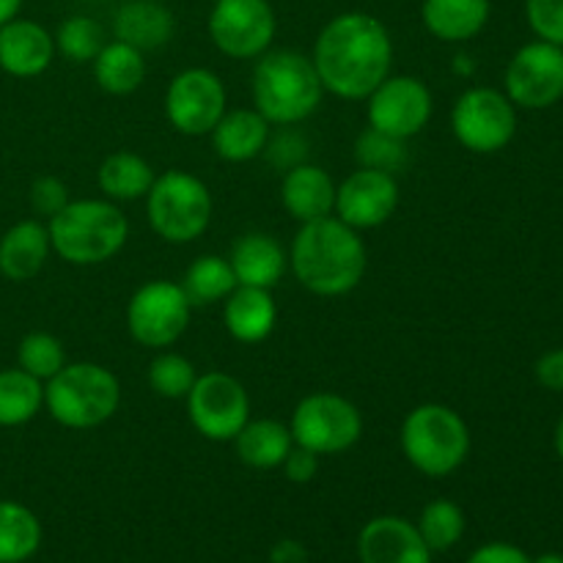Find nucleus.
<instances>
[{"label": "nucleus", "mask_w": 563, "mask_h": 563, "mask_svg": "<svg viewBox=\"0 0 563 563\" xmlns=\"http://www.w3.org/2000/svg\"><path fill=\"white\" fill-rule=\"evenodd\" d=\"M225 110H229V93L223 80L203 66L179 71L165 91V119L179 135H209Z\"/></svg>", "instance_id": "nucleus-13"}, {"label": "nucleus", "mask_w": 563, "mask_h": 563, "mask_svg": "<svg viewBox=\"0 0 563 563\" xmlns=\"http://www.w3.org/2000/svg\"><path fill=\"white\" fill-rule=\"evenodd\" d=\"M192 306L181 284L148 280L126 302V330L146 350H168L185 335Z\"/></svg>", "instance_id": "nucleus-10"}, {"label": "nucleus", "mask_w": 563, "mask_h": 563, "mask_svg": "<svg viewBox=\"0 0 563 563\" xmlns=\"http://www.w3.org/2000/svg\"><path fill=\"white\" fill-rule=\"evenodd\" d=\"M236 275L231 269L229 256H198L196 262L187 267L181 289H185L187 300L192 308H207L214 302H223L231 291L236 289Z\"/></svg>", "instance_id": "nucleus-30"}, {"label": "nucleus", "mask_w": 563, "mask_h": 563, "mask_svg": "<svg viewBox=\"0 0 563 563\" xmlns=\"http://www.w3.org/2000/svg\"><path fill=\"white\" fill-rule=\"evenodd\" d=\"M185 401L192 429L212 443H231L251 421V396L245 385L225 372L198 374Z\"/></svg>", "instance_id": "nucleus-11"}, {"label": "nucleus", "mask_w": 563, "mask_h": 563, "mask_svg": "<svg viewBox=\"0 0 563 563\" xmlns=\"http://www.w3.org/2000/svg\"><path fill=\"white\" fill-rule=\"evenodd\" d=\"M146 214L159 240L170 245H190L212 223V192L190 170L170 168L159 174L146 192Z\"/></svg>", "instance_id": "nucleus-7"}, {"label": "nucleus", "mask_w": 563, "mask_h": 563, "mask_svg": "<svg viewBox=\"0 0 563 563\" xmlns=\"http://www.w3.org/2000/svg\"><path fill=\"white\" fill-rule=\"evenodd\" d=\"M289 429L295 445L319 456H335L363 438V412L346 396L317 390L297 401Z\"/></svg>", "instance_id": "nucleus-8"}, {"label": "nucleus", "mask_w": 563, "mask_h": 563, "mask_svg": "<svg viewBox=\"0 0 563 563\" xmlns=\"http://www.w3.org/2000/svg\"><path fill=\"white\" fill-rule=\"evenodd\" d=\"M49 245L66 264L97 267L119 256L130 236V220L108 198L69 201L47 220Z\"/></svg>", "instance_id": "nucleus-4"}, {"label": "nucleus", "mask_w": 563, "mask_h": 563, "mask_svg": "<svg viewBox=\"0 0 563 563\" xmlns=\"http://www.w3.org/2000/svg\"><path fill=\"white\" fill-rule=\"evenodd\" d=\"M289 269L311 295L344 297L366 278V242L335 214L300 223L289 247Z\"/></svg>", "instance_id": "nucleus-2"}, {"label": "nucleus", "mask_w": 563, "mask_h": 563, "mask_svg": "<svg viewBox=\"0 0 563 563\" xmlns=\"http://www.w3.org/2000/svg\"><path fill=\"white\" fill-rule=\"evenodd\" d=\"M269 132H273V124L256 108H236L225 110L223 119L214 124L209 135H212V148L220 159L251 163L258 154H264Z\"/></svg>", "instance_id": "nucleus-24"}, {"label": "nucleus", "mask_w": 563, "mask_h": 563, "mask_svg": "<svg viewBox=\"0 0 563 563\" xmlns=\"http://www.w3.org/2000/svg\"><path fill=\"white\" fill-rule=\"evenodd\" d=\"M154 168L148 165V159H143L135 152H113L102 159L97 170V185L102 190V196L113 203L124 201H141L146 198V192L152 190Z\"/></svg>", "instance_id": "nucleus-27"}, {"label": "nucleus", "mask_w": 563, "mask_h": 563, "mask_svg": "<svg viewBox=\"0 0 563 563\" xmlns=\"http://www.w3.org/2000/svg\"><path fill=\"white\" fill-rule=\"evenodd\" d=\"M399 207V181L394 174L357 168L335 185L333 214L355 231H372L388 223Z\"/></svg>", "instance_id": "nucleus-16"}, {"label": "nucleus", "mask_w": 563, "mask_h": 563, "mask_svg": "<svg viewBox=\"0 0 563 563\" xmlns=\"http://www.w3.org/2000/svg\"><path fill=\"white\" fill-rule=\"evenodd\" d=\"M493 3L489 0H423L421 22L434 38L460 44L476 38L487 27Z\"/></svg>", "instance_id": "nucleus-25"}, {"label": "nucleus", "mask_w": 563, "mask_h": 563, "mask_svg": "<svg viewBox=\"0 0 563 563\" xmlns=\"http://www.w3.org/2000/svg\"><path fill=\"white\" fill-rule=\"evenodd\" d=\"M31 209L42 218H53L58 214L66 203L71 201L69 198V187L58 179V176H38L36 181L31 185Z\"/></svg>", "instance_id": "nucleus-39"}, {"label": "nucleus", "mask_w": 563, "mask_h": 563, "mask_svg": "<svg viewBox=\"0 0 563 563\" xmlns=\"http://www.w3.org/2000/svg\"><path fill=\"white\" fill-rule=\"evenodd\" d=\"M280 203L297 223L328 218L335 209V181L324 168L300 163L289 168L280 181Z\"/></svg>", "instance_id": "nucleus-20"}, {"label": "nucleus", "mask_w": 563, "mask_h": 563, "mask_svg": "<svg viewBox=\"0 0 563 563\" xmlns=\"http://www.w3.org/2000/svg\"><path fill=\"white\" fill-rule=\"evenodd\" d=\"M55 58V38L38 22L14 16L0 25V69L11 77H38Z\"/></svg>", "instance_id": "nucleus-18"}, {"label": "nucleus", "mask_w": 563, "mask_h": 563, "mask_svg": "<svg viewBox=\"0 0 563 563\" xmlns=\"http://www.w3.org/2000/svg\"><path fill=\"white\" fill-rule=\"evenodd\" d=\"M368 126L410 141L421 135L434 113V97L421 77L388 75L368 93Z\"/></svg>", "instance_id": "nucleus-14"}, {"label": "nucleus", "mask_w": 563, "mask_h": 563, "mask_svg": "<svg viewBox=\"0 0 563 563\" xmlns=\"http://www.w3.org/2000/svg\"><path fill=\"white\" fill-rule=\"evenodd\" d=\"M432 555L416 522L405 517H374L361 528V537H357L361 563H432Z\"/></svg>", "instance_id": "nucleus-17"}, {"label": "nucleus", "mask_w": 563, "mask_h": 563, "mask_svg": "<svg viewBox=\"0 0 563 563\" xmlns=\"http://www.w3.org/2000/svg\"><path fill=\"white\" fill-rule=\"evenodd\" d=\"M146 55L119 38L104 44L102 53L93 58V80L104 93H113V97L135 93L146 80Z\"/></svg>", "instance_id": "nucleus-28"}, {"label": "nucleus", "mask_w": 563, "mask_h": 563, "mask_svg": "<svg viewBox=\"0 0 563 563\" xmlns=\"http://www.w3.org/2000/svg\"><path fill=\"white\" fill-rule=\"evenodd\" d=\"M416 528L432 553H445L465 537V511L449 498L429 500L418 517Z\"/></svg>", "instance_id": "nucleus-33"}, {"label": "nucleus", "mask_w": 563, "mask_h": 563, "mask_svg": "<svg viewBox=\"0 0 563 563\" xmlns=\"http://www.w3.org/2000/svg\"><path fill=\"white\" fill-rule=\"evenodd\" d=\"M451 132L473 154H495L517 135V108L504 91L473 86L451 108Z\"/></svg>", "instance_id": "nucleus-9"}, {"label": "nucleus", "mask_w": 563, "mask_h": 563, "mask_svg": "<svg viewBox=\"0 0 563 563\" xmlns=\"http://www.w3.org/2000/svg\"><path fill=\"white\" fill-rule=\"evenodd\" d=\"M319 460H322V456L313 454V451L295 445L280 467H284V476L289 478L291 484H311L319 473Z\"/></svg>", "instance_id": "nucleus-40"}, {"label": "nucleus", "mask_w": 563, "mask_h": 563, "mask_svg": "<svg viewBox=\"0 0 563 563\" xmlns=\"http://www.w3.org/2000/svg\"><path fill=\"white\" fill-rule=\"evenodd\" d=\"M506 97L522 110H548L563 99V47L537 38L506 66Z\"/></svg>", "instance_id": "nucleus-15"}, {"label": "nucleus", "mask_w": 563, "mask_h": 563, "mask_svg": "<svg viewBox=\"0 0 563 563\" xmlns=\"http://www.w3.org/2000/svg\"><path fill=\"white\" fill-rule=\"evenodd\" d=\"M553 445H555V454H559V460L563 462V416L559 418V427H555V438H553Z\"/></svg>", "instance_id": "nucleus-45"}, {"label": "nucleus", "mask_w": 563, "mask_h": 563, "mask_svg": "<svg viewBox=\"0 0 563 563\" xmlns=\"http://www.w3.org/2000/svg\"><path fill=\"white\" fill-rule=\"evenodd\" d=\"M253 108L273 126H297L311 119L324 97L317 66L297 49H267L251 77Z\"/></svg>", "instance_id": "nucleus-3"}, {"label": "nucleus", "mask_w": 563, "mask_h": 563, "mask_svg": "<svg viewBox=\"0 0 563 563\" xmlns=\"http://www.w3.org/2000/svg\"><path fill=\"white\" fill-rule=\"evenodd\" d=\"M533 374H537V383L542 385V388L561 394L563 390V350L544 352V355L537 361Z\"/></svg>", "instance_id": "nucleus-42"}, {"label": "nucleus", "mask_w": 563, "mask_h": 563, "mask_svg": "<svg viewBox=\"0 0 563 563\" xmlns=\"http://www.w3.org/2000/svg\"><path fill=\"white\" fill-rule=\"evenodd\" d=\"M229 264L236 275L240 286H256V289H269L280 284V278L289 269V253L284 251L273 234L264 231H251L240 236L229 253Z\"/></svg>", "instance_id": "nucleus-19"}, {"label": "nucleus", "mask_w": 563, "mask_h": 563, "mask_svg": "<svg viewBox=\"0 0 563 563\" xmlns=\"http://www.w3.org/2000/svg\"><path fill=\"white\" fill-rule=\"evenodd\" d=\"M467 563H531L526 550H520L517 544L509 542H489L482 544L478 550H473Z\"/></svg>", "instance_id": "nucleus-41"}, {"label": "nucleus", "mask_w": 563, "mask_h": 563, "mask_svg": "<svg viewBox=\"0 0 563 563\" xmlns=\"http://www.w3.org/2000/svg\"><path fill=\"white\" fill-rule=\"evenodd\" d=\"M44 407V383L27 372L3 368L0 372V427H25Z\"/></svg>", "instance_id": "nucleus-31"}, {"label": "nucleus", "mask_w": 563, "mask_h": 563, "mask_svg": "<svg viewBox=\"0 0 563 563\" xmlns=\"http://www.w3.org/2000/svg\"><path fill=\"white\" fill-rule=\"evenodd\" d=\"M531 563H563V555L561 553H544V555H539V559H533Z\"/></svg>", "instance_id": "nucleus-46"}, {"label": "nucleus", "mask_w": 563, "mask_h": 563, "mask_svg": "<svg viewBox=\"0 0 563 563\" xmlns=\"http://www.w3.org/2000/svg\"><path fill=\"white\" fill-rule=\"evenodd\" d=\"M264 157L278 170H289L295 165L308 163V137L297 132L295 126H280V132H269V141L264 146Z\"/></svg>", "instance_id": "nucleus-37"}, {"label": "nucleus", "mask_w": 563, "mask_h": 563, "mask_svg": "<svg viewBox=\"0 0 563 563\" xmlns=\"http://www.w3.org/2000/svg\"><path fill=\"white\" fill-rule=\"evenodd\" d=\"M146 379L159 399L179 401L187 399V394H190L192 385H196L198 372L185 355H179V352L159 350V355L148 363Z\"/></svg>", "instance_id": "nucleus-34"}, {"label": "nucleus", "mask_w": 563, "mask_h": 563, "mask_svg": "<svg viewBox=\"0 0 563 563\" xmlns=\"http://www.w3.org/2000/svg\"><path fill=\"white\" fill-rule=\"evenodd\" d=\"M16 366L36 377L38 383L53 379L66 366V350L53 333H27L16 346Z\"/></svg>", "instance_id": "nucleus-36"}, {"label": "nucleus", "mask_w": 563, "mask_h": 563, "mask_svg": "<svg viewBox=\"0 0 563 563\" xmlns=\"http://www.w3.org/2000/svg\"><path fill=\"white\" fill-rule=\"evenodd\" d=\"M22 0H0V25H5L9 20L20 16Z\"/></svg>", "instance_id": "nucleus-43"}, {"label": "nucleus", "mask_w": 563, "mask_h": 563, "mask_svg": "<svg viewBox=\"0 0 563 563\" xmlns=\"http://www.w3.org/2000/svg\"><path fill=\"white\" fill-rule=\"evenodd\" d=\"M49 253L53 245L47 225L38 218L20 220L0 236V275L14 284H25L42 273Z\"/></svg>", "instance_id": "nucleus-22"}, {"label": "nucleus", "mask_w": 563, "mask_h": 563, "mask_svg": "<svg viewBox=\"0 0 563 563\" xmlns=\"http://www.w3.org/2000/svg\"><path fill=\"white\" fill-rule=\"evenodd\" d=\"M42 548V522L27 506L0 500V563H25Z\"/></svg>", "instance_id": "nucleus-29"}, {"label": "nucleus", "mask_w": 563, "mask_h": 563, "mask_svg": "<svg viewBox=\"0 0 563 563\" xmlns=\"http://www.w3.org/2000/svg\"><path fill=\"white\" fill-rule=\"evenodd\" d=\"M55 38V53L64 55L71 64H93L102 47L108 44L104 36V25L93 16L75 14L66 16L58 25V31L53 33Z\"/></svg>", "instance_id": "nucleus-32"}, {"label": "nucleus", "mask_w": 563, "mask_h": 563, "mask_svg": "<svg viewBox=\"0 0 563 563\" xmlns=\"http://www.w3.org/2000/svg\"><path fill=\"white\" fill-rule=\"evenodd\" d=\"M526 16L542 42L563 47V0H526Z\"/></svg>", "instance_id": "nucleus-38"}, {"label": "nucleus", "mask_w": 563, "mask_h": 563, "mask_svg": "<svg viewBox=\"0 0 563 563\" xmlns=\"http://www.w3.org/2000/svg\"><path fill=\"white\" fill-rule=\"evenodd\" d=\"M454 71H460V75H471V71H473L471 58H467L465 53L456 55V58H454Z\"/></svg>", "instance_id": "nucleus-44"}, {"label": "nucleus", "mask_w": 563, "mask_h": 563, "mask_svg": "<svg viewBox=\"0 0 563 563\" xmlns=\"http://www.w3.org/2000/svg\"><path fill=\"white\" fill-rule=\"evenodd\" d=\"M223 324L240 344H262L278 324V306L269 289L236 286L223 300Z\"/></svg>", "instance_id": "nucleus-21"}, {"label": "nucleus", "mask_w": 563, "mask_h": 563, "mask_svg": "<svg viewBox=\"0 0 563 563\" xmlns=\"http://www.w3.org/2000/svg\"><path fill=\"white\" fill-rule=\"evenodd\" d=\"M121 383L102 363H66L44 383V407L66 429H97L115 416Z\"/></svg>", "instance_id": "nucleus-6"}, {"label": "nucleus", "mask_w": 563, "mask_h": 563, "mask_svg": "<svg viewBox=\"0 0 563 563\" xmlns=\"http://www.w3.org/2000/svg\"><path fill=\"white\" fill-rule=\"evenodd\" d=\"M174 31V14L159 0H126L113 14V36L141 53L165 47Z\"/></svg>", "instance_id": "nucleus-23"}, {"label": "nucleus", "mask_w": 563, "mask_h": 563, "mask_svg": "<svg viewBox=\"0 0 563 563\" xmlns=\"http://www.w3.org/2000/svg\"><path fill=\"white\" fill-rule=\"evenodd\" d=\"M399 445L405 460L429 478H445L460 471L471 456V429L449 405L427 401L401 421Z\"/></svg>", "instance_id": "nucleus-5"}, {"label": "nucleus", "mask_w": 563, "mask_h": 563, "mask_svg": "<svg viewBox=\"0 0 563 563\" xmlns=\"http://www.w3.org/2000/svg\"><path fill=\"white\" fill-rule=\"evenodd\" d=\"M355 159L357 168L385 170V174L396 176L410 159V152H407V141H401V137L366 126L355 141Z\"/></svg>", "instance_id": "nucleus-35"}, {"label": "nucleus", "mask_w": 563, "mask_h": 563, "mask_svg": "<svg viewBox=\"0 0 563 563\" xmlns=\"http://www.w3.org/2000/svg\"><path fill=\"white\" fill-rule=\"evenodd\" d=\"M311 60L324 91L361 102L390 75L394 38L374 14L344 11L319 31Z\"/></svg>", "instance_id": "nucleus-1"}, {"label": "nucleus", "mask_w": 563, "mask_h": 563, "mask_svg": "<svg viewBox=\"0 0 563 563\" xmlns=\"http://www.w3.org/2000/svg\"><path fill=\"white\" fill-rule=\"evenodd\" d=\"M207 31L223 55L253 60L273 47L278 16L269 0H214Z\"/></svg>", "instance_id": "nucleus-12"}, {"label": "nucleus", "mask_w": 563, "mask_h": 563, "mask_svg": "<svg viewBox=\"0 0 563 563\" xmlns=\"http://www.w3.org/2000/svg\"><path fill=\"white\" fill-rule=\"evenodd\" d=\"M231 443H234L242 465L253 467V471H275L295 449L289 423H280L275 418H256V421L251 418Z\"/></svg>", "instance_id": "nucleus-26"}]
</instances>
